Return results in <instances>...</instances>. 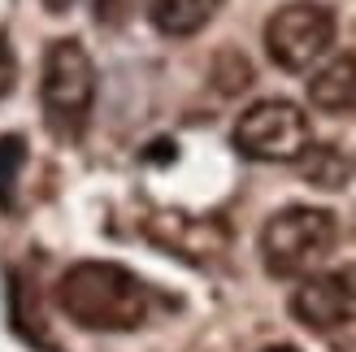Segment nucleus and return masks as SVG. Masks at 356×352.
Here are the masks:
<instances>
[{"label":"nucleus","mask_w":356,"mask_h":352,"mask_svg":"<svg viewBox=\"0 0 356 352\" xmlns=\"http://www.w3.org/2000/svg\"><path fill=\"white\" fill-rule=\"evenodd\" d=\"M57 305L87 330H135L148 318L152 296L144 278L118 261H79L57 283Z\"/></svg>","instance_id":"1"},{"label":"nucleus","mask_w":356,"mask_h":352,"mask_svg":"<svg viewBox=\"0 0 356 352\" xmlns=\"http://www.w3.org/2000/svg\"><path fill=\"white\" fill-rule=\"evenodd\" d=\"M40 100L48 131L61 139H79L87 131L96 104V65L79 40H52L44 52V79H40Z\"/></svg>","instance_id":"2"},{"label":"nucleus","mask_w":356,"mask_h":352,"mask_svg":"<svg viewBox=\"0 0 356 352\" xmlns=\"http://www.w3.org/2000/svg\"><path fill=\"white\" fill-rule=\"evenodd\" d=\"M334 239H339L334 214L313 205H287L261 226V261L274 278H300L330 257Z\"/></svg>","instance_id":"3"},{"label":"nucleus","mask_w":356,"mask_h":352,"mask_svg":"<svg viewBox=\"0 0 356 352\" xmlns=\"http://www.w3.org/2000/svg\"><path fill=\"white\" fill-rule=\"evenodd\" d=\"M334 31H339V22L322 0H287L265 22V52L278 70L300 74L330 52Z\"/></svg>","instance_id":"4"},{"label":"nucleus","mask_w":356,"mask_h":352,"mask_svg":"<svg viewBox=\"0 0 356 352\" xmlns=\"http://www.w3.org/2000/svg\"><path fill=\"white\" fill-rule=\"evenodd\" d=\"M235 148L252 161H300L313 144L309 131V113L291 100H257L239 113L235 131Z\"/></svg>","instance_id":"5"},{"label":"nucleus","mask_w":356,"mask_h":352,"mask_svg":"<svg viewBox=\"0 0 356 352\" xmlns=\"http://www.w3.org/2000/svg\"><path fill=\"white\" fill-rule=\"evenodd\" d=\"M291 313L309 330H334V326L356 322V266L309 274L291 291Z\"/></svg>","instance_id":"6"},{"label":"nucleus","mask_w":356,"mask_h":352,"mask_svg":"<svg viewBox=\"0 0 356 352\" xmlns=\"http://www.w3.org/2000/svg\"><path fill=\"white\" fill-rule=\"evenodd\" d=\"M309 100L322 113H352L356 109V52L330 57L309 79Z\"/></svg>","instance_id":"7"},{"label":"nucleus","mask_w":356,"mask_h":352,"mask_svg":"<svg viewBox=\"0 0 356 352\" xmlns=\"http://www.w3.org/2000/svg\"><path fill=\"white\" fill-rule=\"evenodd\" d=\"M222 5L226 0H148V17L170 40H187V35L204 31Z\"/></svg>","instance_id":"8"},{"label":"nucleus","mask_w":356,"mask_h":352,"mask_svg":"<svg viewBox=\"0 0 356 352\" xmlns=\"http://www.w3.org/2000/svg\"><path fill=\"white\" fill-rule=\"evenodd\" d=\"M300 161H305V174H309L313 187H343L348 183V161L334 148H313L309 144V152L300 157Z\"/></svg>","instance_id":"9"},{"label":"nucleus","mask_w":356,"mask_h":352,"mask_svg":"<svg viewBox=\"0 0 356 352\" xmlns=\"http://www.w3.org/2000/svg\"><path fill=\"white\" fill-rule=\"evenodd\" d=\"M22 161H26V139L5 135L0 139V209L13 205V187H17V174H22Z\"/></svg>","instance_id":"10"},{"label":"nucleus","mask_w":356,"mask_h":352,"mask_svg":"<svg viewBox=\"0 0 356 352\" xmlns=\"http://www.w3.org/2000/svg\"><path fill=\"white\" fill-rule=\"evenodd\" d=\"M213 79H218V92L235 96V92H243V87L252 83V65H248L239 52H222L218 65H213Z\"/></svg>","instance_id":"11"},{"label":"nucleus","mask_w":356,"mask_h":352,"mask_svg":"<svg viewBox=\"0 0 356 352\" xmlns=\"http://www.w3.org/2000/svg\"><path fill=\"white\" fill-rule=\"evenodd\" d=\"M131 9H135V0H92V13L100 26H122L131 17Z\"/></svg>","instance_id":"12"},{"label":"nucleus","mask_w":356,"mask_h":352,"mask_svg":"<svg viewBox=\"0 0 356 352\" xmlns=\"http://www.w3.org/2000/svg\"><path fill=\"white\" fill-rule=\"evenodd\" d=\"M13 83H17V57H13L9 40L0 35V100H5V96L13 92Z\"/></svg>","instance_id":"13"},{"label":"nucleus","mask_w":356,"mask_h":352,"mask_svg":"<svg viewBox=\"0 0 356 352\" xmlns=\"http://www.w3.org/2000/svg\"><path fill=\"white\" fill-rule=\"evenodd\" d=\"M265 352H300V348H291V344H274V348H265Z\"/></svg>","instance_id":"14"}]
</instances>
